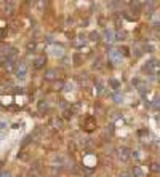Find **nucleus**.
<instances>
[{"label": "nucleus", "mask_w": 160, "mask_h": 177, "mask_svg": "<svg viewBox=\"0 0 160 177\" xmlns=\"http://www.w3.org/2000/svg\"><path fill=\"white\" fill-rule=\"evenodd\" d=\"M142 2H149V3H151V2H152V0H142Z\"/></svg>", "instance_id": "obj_17"}, {"label": "nucleus", "mask_w": 160, "mask_h": 177, "mask_svg": "<svg viewBox=\"0 0 160 177\" xmlns=\"http://www.w3.org/2000/svg\"><path fill=\"white\" fill-rule=\"evenodd\" d=\"M0 177H11V174L7 172V171H3V172H0Z\"/></svg>", "instance_id": "obj_14"}, {"label": "nucleus", "mask_w": 160, "mask_h": 177, "mask_svg": "<svg viewBox=\"0 0 160 177\" xmlns=\"http://www.w3.org/2000/svg\"><path fill=\"white\" fill-rule=\"evenodd\" d=\"M118 177H130V172L128 171H122V172L118 174Z\"/></svg>", "instance_id": "obj_11"}, {"label": "nucleus", "mask_w": 160, "mask_h": 177, "mask_svg": "<svg viewBox=\"0 0 160 177\" xmlns=\"http://www.w3.org/2000/svg\"><path fill=\"white\" fill-rule=\"evenodd\" d=\"M104 35H106V40H109V42L114 40V30H112V29H106Z\"/></svg>", "instance_id": "obj_6"}, {"label": "nucleus", "mask_w": 160, "mask_h": 177, "mask_svg": "<svg viewBox=\"0 0 160 177\" xmlns=\"http://www.w3.org/2000/svg\"><path fill=\"white\" fill-rule=\"evenodd\" d=\"M154 107H155L157 110H160V97H157L155 101H154Z\"/></svg>", "instance_id": "obj_9"}, {"label": "nucleus", "mask_w": 160, "mask_h": 177, "mask_svg": "<svg viewBox=\"0 0 160 177\" xmlns=\"http://www.w3.org/2000/svg\"><path fill=\"white\" fill-rule=\"evenodd\" d=\"M118 156H120V160H122L123 163H127L128 160H130V156H131V152L128 150L127 147H122V148L118 150Z\"/></svg>", "instance_id": "obj_3"}, {"label": "nucleus", "mask_w": 160, "mask_h": 177, "mask_svg": "<svg viewBox=\"0 0 160 177\" xmlns=\"http://www.w3.org/2000/svg\"><path fill=\"white\" fill-rule=\"evenodd\" d=\"M47 62V59H45V56H40L35 59V62H34V69H40V67H43V64Z\"/></svg>", "instance_id": "obj_5"}, {"label": "nucleus", "mask_w": 160, "mask_h": 177, "mask_svg": "<svg viewBox=\"0 0 160 177\" xmlns=\"http://www.w3.org/2000/svg\"><path fill=\"white\" fill-rule=\"evenodd\" d=\"M109 85L112 86V90H118V88H120V83H118L115 78H111V80H109Z\"/></svg>", "instance_id": "obj_7"}, {"label": "nucleus", "mask_w": 160, "mask_h": 177, "mask_svg": "<svg viewBox=\"0 0 160 177\" xmlns=\"http://www.w3.org/2000/svg\"><path fill=\"white\" fill-rule=\"evenodd\" d=\"M131 174H133V177H144V171L141 169V166H135L131 169Z\"/></svg>", "instance_id": "obj_4"}, {"label": "nucleus", "mask_w": 160, "mask_h": 177, "mask_svg": "<svg viewBox=\"0 0 160 177\" xmlns=\"http://www.w3.org/2000/svg\"><path fill=\"white\" fill-rule=\"evenodd\" d=\"M102 90H104V88H102V83H101V81H98V94H101Z\"/></svg>", "instance_id": "obj_13"}, {"label": "nucleus", "mask_w": 160, "mask_h": 177, "mask_svg": "<svg viewBox=\"0 0 160 177\" xmlns=\"http://www.w3.org/2000/svg\"><path fill=\"white\" fill-rule=\"evenodd\" d=\"M55 74H56L55 70H50V72H47V75H45V78H47V80H53L55 77H56Z\"/></svg>", "instance_id": "obj_8"}, {"label": "nucleus", "mask_w": 160, "mask_h": 177, "mask_svg": "<svg viewBox=\"0 0 160 177\" xmlns=\"http://www.w3.org/2000/svg\"><path fill=\"white\" fill-rule=\"evenodd\" d=\"M15 74L18 78H24V77L27 75V65L24 62H19L18 65H16V70H15Z\"/></svg>", "instance_id": "obj_1"}, {"label": "nucleus", "mask_w": 160, "mask_h": 177, "mask_svg": "<svg viewBox=\"0 0 160 177\" xmlns=\"http://www.w3.org/2000/svg\"><path fill=\"white\" fill-rule=\"evenodd\" d=\"M91 40H99V34L93 32V34H91Z\"/></svg>", "instance_id": "obj_12"}, {"label": "nucleus", "mask_w": 160, "mask_h": 177, "mask_svg": "<svg viewBox=\"0 0 160 177\" xmlns=\"http://www.w3.org/2000/svg\"><path fill=\"white\" fill-rule=\"evenodd\" d=\"M74 59H75V64H80V59H82V58H80V54H75Z\"/></svg>", "instance_id": "obj_15"}, {"label": "nucleus", "mask_w": 160, "mask_h": 177, "mask_svg": "<svg viewBox=\"0 0 160 177\" xmlns=\"http://www.w3.org/2000/svg\"><path fill=\"white\" fill-rule=\"evenodd\" d=\"M29 141H31V136H27L24 141H22V144H21V147H24V145H27V144H29Z\"/></svg>", "instance_id": "obj_10"}, {"label": "nucleus", "mask_w": 160, "mask_h": 177, "mask_svg": "<svg viewBox=\"0 0 160 177\" xmlns=\"http://www.w3.org/2000/svg\"><path fill=\"white\" fill-rule=\"evenodd\" d=\"M115 102H117V104H118V102H122V97H120V96H118V94H117V96H115Z\"/></svg>", "instance_id": "obj_16"}, {"label": "nucleus", "mask_w": 160, "mask_h": 177, "mask_svg": "<svg viewBox=\"0 0 160 177\" xmlns=\"http://www.w3.org/2000/svg\"><path fill=\"white\" fill-rule=\"evenodd\" d=\"M109 59H111V62H114V64H120L122 62V54H120L118 49H112V51L109 53Z\"/></svg>", "instance_id": "obj_2"}]
</instances>
